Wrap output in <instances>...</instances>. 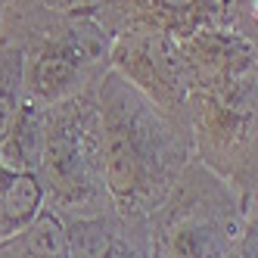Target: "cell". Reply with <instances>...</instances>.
Instances as JSON below:
<instances>
[{
  "label": "cell",
  "instance_id": "4",
  "mask_svg": "<svg viewBox=\"0 0 258 258\" xmlns=\"http://www.w3.org/2000/svg\"><path fill=\"white\" fill-rule=\"evenodd\" d=\"M252 218L255 209L190 159L168 196L146 215L150 258H224Z\"/></svg>",
  "mask_w": 258,
  "mask_h": 258
},
{
  "label": "cell",
  "instance_id": "5",
  "mask_svg": "<svg viewBox=\"0 0 258 258\" xmlns=\"http://www.w3.org/2000/svg\"><path fill=\"white\" fill-rule=\"evenodd\" d=\"M34 174L44 190V209L59 218L112 212L103 180L97 87L47 106L44 153Z\"/></svg>",
  "mask_w": 258,
  "mask_h": 258
},
{
  "label": "cell",
  "instance_id": "1",
  "mask_svg": "<svg viewBox=\"0 0 258 258\" xmlns=\"http://www.w3.org/2000/svg\"><path fill=\"white\" fill-rule=\"evenodd\" d=\"M97 109L109 206L121 218H146L193 159L190 131L112 69L97 84Z\"/></svg>",
  "mask_w": 258,
  "mask_h": 258
},
{
  "label": "cell",
  "instance_id": "15",
  "mask_svg": "<svg viewBox=\"0 0 258 258\" xmlns=\"http://www.w3.org/2000/svg\"><path fill=\"white\" fill-rule=\"evenodd\" d=\"M7 4H13V0H0V13H4V7H7Z\"/></svg>",
  "mask_w": 258,
  "mask_h": 258
},
{
  "label": "cell",
  "instance_id": "14",
  "mask_svg": "<svg viewBox=\"0 0 258 258\" xmlns=\"http://www.w3.org/2000/svg\"><path fill=\"white\" fill-rule=\"evenodd\" d=\"M47 7H56V10H69V0H41Z\"/></svg>",
  "mask_w": 258,
  "mask_h": 258
},
{
  "label": "cell",
  "instance_id": "8",
  "mask_svg": "<svg viewBox=\"0 0 258 258\" xmlns=\"http://www.w3.org/2000/svg\"><path fill=\"white\" fill-rule=\"evenodd\" d=\"M72 258H150L146 218H121L115 212L90 218H62Z\"/></svg>",
  "mask_w": 258,
  "mask_h": 258
},
{
  "label": "cell",
  "instance_id": "9",
  "mask_svg": "<svg viewBox=\"0 0 258 258\" xmlns=\"http://www.w3.org/2000/svg\"><path fill=\"white\" fill-rule=\"evenodd\" d=\"M44 124H47V106L31 103L25 97L16 109L10 127L0 137V165L10 171H38L44 153Z\"/></svg>",
  "mask_w": 258,
  "mask_h": 258
},
{
  "label": "cell",
  "instance_id": "13",
  "mask_svg": "<svg viewBox=\"0 0 258 258\" xmlns=\"http://www.w3.org/2000/svg\"><path fill=\"white\" fill-rule=\"evenodd\" d=\"M224 258H258V221L255 218L246 224V230L239 233V239Z\"/></svg>",
  "mask_w": 258,
  "mask_h": 258
},
{
  "label": "cell",
  "instance_id": "11",
  "mask_svg": "<svg viewBox=\"0 0 258 258\" xmlns=\"http://www.w3.org/2000/svg\"><path fill=\"white\" fill-rule=\"evenodd\" d=\"M0 258H72L62 233V218L44 209L22 233L0 243Z\"/></svg>",
  "mask_w": 258,
  "mask_h": 258
},
{
  "label": "cell",
  "instance_id": "12",
  "mask_svg": "<svg viewBox=\"0 0 258 258\" xmlns=\"http://www.w3.org/2000/svg\"><path fill=\"white\" fill-rule=\"evenodd\" d=\"M25 100V87H22V53L0 44V137L10 127L16 109Z\"/></svg>",
  "mask_w": 258,
  "mask_h": 258
},
{
  "label": "cell",
  "instance_id": "10",
  "mask_svg": "<svg viewBox=\"0 0 258 258\" xmlns=\"http://www.w3.org/2000/svg\"><path fill=\"white\" fill-rule=\"evenodd\" d=\"M44 212V190L34 171H10L0 165V243L22 233Z\"/></svg>",
  "mask_w": 258,
  "mask_h": 258
},
{
  "label": "cell",
  "instance_id": "3",
  "mask_svg": "<svg viewBox=\"0 0 258 258\" xmlns=\"http://www.w3.org/2000/svg\"><path fill=\"white\" fill-rule=\"evenodd\" d=\"M183 124L190 131L193 159L218 174L255 209L258 193V69L209 87L187 90Z\"/></svg>",
  "mask_w": 258,
  "mask_h": 258
},
{
  "label": "cell",
  "instance_id": "7",
  "mask_svg": "<svg viewBox=\"0 0 258 258\" xmlns=\"http://www.w3.org/2000/svg\"><path fill=\"white\" fill-rule=\"evenodd\" d=\"M69 10H81L112 34L162 31L187 38L199 28H224L221 0H69Z\"/></svg>",
  "mask_w": 258,
  "mask_h": 258
},
{
  "label": "cell",
  "instance_id": "2",
  "mask_svg": "<svg viewBox=\"0 0 258 258\" xmlns=\"http://www.w3.org/2000/svg\"><path fill=\"white\" fill-rule=\"evenodd\" d=\"M0 44L22 53V87L31 103L53 106L94 90L109 72V34L81 10L13 0L0 13Z\"/></svg>",
  "mask_w": 258,
  "mask_h": 258
},
{
  "label": "cell",
  "instance_id": "6",
  "mask_svg": "<svg viewBox=\"0 0 258 258\" xmlns=\"http://www.w3.org/2000/svg\"><path fill=\"white\" fill-rule=\"evenodd\" d=\"M109 69L143 94L165 115L183 121V100H187V75H183L180 44L174 34L143 31L118 34L109 50Z\"/></svg>",
  "mask_w": 258,
  "mask_h": 258
}]
</instances>
